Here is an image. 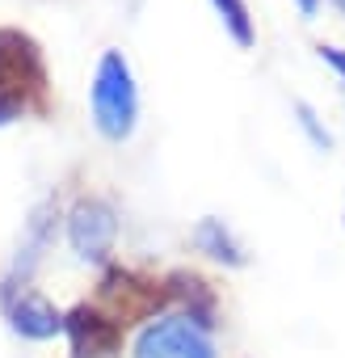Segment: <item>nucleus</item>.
<instances>
[{
	"label": "nucleus",
	"instance_id": "nucleus-5",
	"mask_svg": "<svg viewBox=\"0 0 345 358\" xmlns=\"http://www.w3.org/2000/svg\"><path fill=\"white\" fill-rule=\"evenodd\" d=\"M114 232H118V224H114V211L105 203H97V199L76 203V211L68 220V236H72V245H76L80 257L101 262L114 249Z\"/></svg>",
	"mask_w": 345,
	"mask_h": 358
},
{
	"label": "nucleus",
	"instance_id": "nucleus-8",
	"mask_svg": "<svg viewBox=\"0 0 345 358\" xmlns=\"http://www.w3.org/2000/svg\"><path fill=\"white\" fill-rule=\"evenodd\" d=\"M215 9L223 13V22L232 26V34H236V43H253V26H249V13H244V5L240 0H215Z\"/></svg>",
	"mask_w": 345,
	"mask_h": 358
},
{
	"label": "nucleus",
	"instance_id": "nucleus-6",
	"mask_svg": "<svg viewBox=\"0 0 345 358\" xmlns=\"http://www.w3.org/2000/svg\"><path fill=\"white\" fill-rule=\"evenodd\" d=\"M64 324H68L76 358H110L118 350V324H114V316H101L89 303H80Z\"/></svg>",
	"mask_w": 345,
	"mask_h": 358
},
{
	"label": "nucleus",
	"instance_id": "nucleus-3",
	"mask_svg": "<svg viewBox=\"0 0 345 358\" xmlns=\"http://www.w3.org/2000/svg\"><path fill=\"white\" fill-rule=\"evenodd\" d=\"M135 358H215V345L190 316H168L139 333Z\"/></svg>",
	"mask_w": 345,
	"mask_h": 358
},
{
	"label": "nucleus",
	"instance_id": "nucleus-10",
	"mask_svg": "<svg viewBox=\"0 0 345 358\" xmlns=\"http://www.w3.org/2000/svg\"><path fill=\"white\" fill-rule=\"evenodd\" d=\"M324 59H328L337 72H345V51H332V47H328V51H324Z\"/></svg>",
	"mask_w": 345,
	"mask_h": 358
},
{
	"label": "nucleus",
	"instance_id": "nucleus-12",
	"mask_svg": "<svg viewBox=\"0 0 345 358\" xmlns=\"http://www.w3.org/2000/svg\"><path fill=\"white\" fill-rule=\"evenodd\" d=\"M341 5H345V0H341Z\"/></svg>",
	"mask_w": 345,
	"mask_h": 358
},
{
	"label": "nucleus",
	"instance_id": "nucleus-7",
	"mask_svg": "<svg viewBox=\"0 0 345 358\" xmlns=\"http://www.w3.org/2000/svg\"><path fill=\"white\" fill-rule=\"evenodd\" d=\"M13 329L22 333V337H34V341H43V337H55L59 329H64V320H59V312L43 299V295H22V303H13Z\"/></svg>",
	"mask_w": 345,
	"mask_h": 358
},
{
	"label": "nucleus",
	"instance_id": "nucleus-1",
	"mask_svg": "<svg viewBox=\"0 0 345 358\" xmlns=\"http://www.w3.org/2000/svg\"><path fill=\"white\" fill-rule=\"evenodd\" d=\"M43 93H47V72L38 47L17 30H0V122L26 114Z\"/></svg>",
	"mask_w": 345,
	"mask_h": 358
},
{
	"label": "nucleus",
	"instance_id": "nucleus-9",
	"mask_svg": "<svg viewBox=\"0 0 345 358\" xmlns=\"http://www.w3.org/2000/svg\"><path fill=\"white\" fill-rule=\"evenodd\" d=\"M198 241L215 253V257H228V262H240V253L232 249V241H228V232L219 228V220H207L203 228H198Z\"/></svg>",
	"mask_w": 345,
	"mask_h": 358
},
{
	"label": "nucleus",
	"instance_id": "nucleus-11",
	"mask_svg": "<svg viewBox=\"0 0 345 358\" xmlns=\"http://www.w3.org/2000/svg\"><path fill=\"white\" fill-rule=\"evenodd\" d=\"M316 5H320V0H299V9H303V13H307V17H311V13H316Z\"/></svg>",
	"mask_w": 345,
	"mask_h": 358
},
{
	"label": "nucleus",
	"instance_id": "nucleus-2",
	"mask_svg": "<svg viewBox=\"0 0 345 358\" xmlns=\"http://www.w3.org/2000/svg\"><path fill=\"white\" fill-rule=\"evenodd\" d=\"M93 114L105 139H126L135 131V114H139V97H135V80L131 68L118 51H105L97 64V80H93Z\"/></svg>",
	"mask_w": 345,
	"mask_h": 358
},
{
	"label": "nucleus",
	"instance_id": "nucleus-4",
	"mask_svg": "<svg viewBox=\"0 0 345 358\" xmlns=\"http://www.w3.org/2000/svg\"><path fill=\"white\" fill-rule=\"evenodd\" d=\"M101 303L114 312V324H131V320L152 316L164 303V291H160V282H152L135 270H110L101 278Z\"/></svg>",
	"mask_w": 345,
	"mask_h": 358
}]
</instances>
